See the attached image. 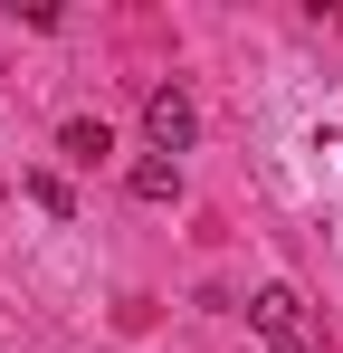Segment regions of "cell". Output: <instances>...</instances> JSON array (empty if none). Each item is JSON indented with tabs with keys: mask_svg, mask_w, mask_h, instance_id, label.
Wrapping results in <instances>:
<instances>
[{
	"mask_svg": "<svg viewBox=\"0 0 343 353\" xmlns=\"http://www.w3.org/2000/svg\"><path fill=\"white\" fill-rule=\"evenodd\" d=\"M57 143H67L76 163H96V153H114V134H105L96 115H67V124H57Z\"/></svg>",
	"mask_w": 343,
	"mask_h": 353,
	"instance_id": "277c9868",
	"label": "cell"
},
{
	"mask_svg": "<svg viewBox=\"0 0 343 353\" xmlns=\"http://www.w3.org/2000/svg\"><path fill=\"white\" fill-rule=\"evenodd\" d=\"M248 334L277 344V353H295V344H305V296H295V287H258V296H248Z\"/></svg>",
	"mask_w": 343,
	"mask_h": 353,
	"instance_id": "7a4b0ae2",
	"label": "cell"
},
{
	"mask_svg": "<svg viewBox=\"0 0 343 353\" xmlns=\"http://www.w3.org/2000/svg\"><path fill=\"white\" fill-rule=\"evenodd\" d=\"M29 201H39V210H57V220L76 210V191H67V181H57V172H29Z\"/></svg>",
	"mask_w": 343,
	"mask_h": 353,
	"instance_id": "5b68a950",
	"label": "cell"
},
{
	"mask_svg": "<svg viewBox=\"0 0 343 353\" xmlns=\"http://www.w3.org/2000/svg\"><path fill=\"white\" fill-rule=\"evenodd\" d=\"M143 143H153V153H191V143H200V105H191V96H181V86H153V96H143Z\"/></svg>",
	"mask_w": 343,
	"mask_h": 353,
	"instance_id": "6da1fadb",
	"label": "cell"
},
{
	"mask_svg": "<svg viewBox=\"0 0 343 353\" xmlns=\"http://www.w3.org/2000/svg\"><path fill=\"white\" fill-rule=\"evenodd\" d=\"M124 191H134V201H153V210H163V201H181V163H163V153H143V163H134V172H124Z\"/></svg>",
	"mask_w": 343,
	"mask_h": 353,
	"instance_id": "3957f363",
	"label": "cell"
}]
</instances>
